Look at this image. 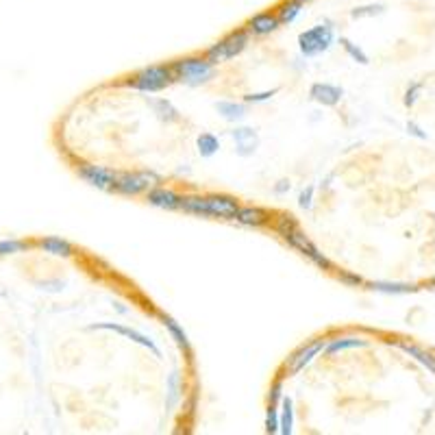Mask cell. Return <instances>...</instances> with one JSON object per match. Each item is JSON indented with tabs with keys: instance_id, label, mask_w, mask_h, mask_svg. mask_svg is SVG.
Here are the masks:
<instances>
[{
	"instance_id": "obj_1",
	"label": "cell",
	"mask_w": 435,
	"mask_h": 435,
	"mask_svg": "<svg viewBox=\"0 0 435 435\" xmlns=\"http://www.w3.org/2000/svg\"><path fill=\"white\" fill-rule=\"evenodd\" d=\"M178 209L187 213H196V215H217V217L235 220L239 204L231 198H187V200H181Z\"/></svg>"
},
{
	"instance_id": "obj_2",
	"label": "cell",
	"mask_w": 435,
	"mask_h": 435,
	"mask_svg": "<svg viewBox=\"0 0 435 435\" xmlns=\"http://www.w3.org/2000/svg\"><path fill=\"white\" fill-rule=\"evenodd\" d=\"M172 79H176L172 68H163V66H152L142 70L133 81H129V85L142 89V92H157V89H163Z\"/></svg>"
},
{
	"instance_id": "obj_3",
	"label": "cell",
	"mask_w": 435,
	"mask_h": 435,
	"mask_svg": "<svg viewBox=\"0 0 435 435\" xmlns=\"http://www.w3.org/2000/svg\"><path fill=\"white\" fill-rule=\"evenodd\" d=\"M172 72L176 79H183L191 85H196L204 79H209L213 74V63L207 59H187V61H176L172 66Z\"/></svg>"
},
{
	"instance_id": "obj_4",
	"label": "cell",
	"mask_w": 435,
	"mask_h": 435,
	"mask_svg": "<svg viewBox=\"0 0 435 435\" xmlns=\"http://www.w3.org/2000/svg\"><path fill=\"white\" fill-rule=\"evenodd\" d=\"M159 183V176L148 174V172H139V174H120L116 181V191L120 194H139V191H148L152 185Z\"/></svg>"
},
{
	"instance_id": "obj_5",
	"label": "cell",
	"mask_w": 435,
	"mask_h": 435,
	"mask_svg": "<svg viewBox=\"0 0 435 435\" xmlns=\"http://www.w3.org/2000/svg\"><path fill=\"white\" fill-rule=\"evenodd\" d=\"M81 176L85 178L87 183H92L100 189H113L116 187V181H118V176L116 172H111V170H105V168H98V165H81Z\"/></svg>"
},
{
	"instance_id": "obj_6",
	"label": "cell",
	"mask_w": 435,
	"mask_h": 435,
	"mask_svg": "<svg viewBox=\"0 0 435 435\" xmlns=\"http://www.w3.org/2000/svg\"><path fill=\"white\" fill-rule=\"evenodd\" d=\"M287 242H290V244L292 246H296L303 255H307V257H309L316 266H320V268H329L331 263H329V259L325 257V255H320L318 252V248L311 244V242L309 239H307L301 231H298V228H294V231L285 237Z\"/></svg>"
},
{
	"instance_id": "obj_7",
	"label": "cell",
	"mask_w": 435,
	"mask_h": 435,
	"mask_svg": "<svg viewBox=\"0 0 435 435\" xmlns=\"http://www.w3.org/2000/svg\"><path fill=\"white\" fill-rule=\"evenodd\" d=\"M148 202L155 204V207H161V209H178L181 198L170 189H152L148 194Z\"/></svg>"
},
{
	"instance_id": "obj_8",
	"label": "cell",
	"mask_w": 435,
	"mask_h": 435,
	"mask_svg": "<svg viewBox=\"0 0 435 435\" xmlns=\"http://www.w3.org/2000/svg\"><path fill=\"white\" fill-rule=\"evenodd\" d=\"M329 42H331V31L329 29H316V31L307 33L303 37V48H305V53H316V50H320Z\"/></svg>"
},
{
	"instance_id": "obj_9",
	"label": "cell",
	"mask_w": 435,
	"mask_h": 435,
	"mask_svg": "<svg viewBox=\"0 0 435 435\" xmlns=\"http://www.w3.org/2000/svg\"><path fill=\"white\" fill-rule=\"evenodd\" d=\"M401 349H403L409 357H414V360H416L418 364H422L427 370H431V373L435 375V355H431L429 351L416 346V344H405V342L401 344Z\"/></svg>"
},
{
	"instance_id": "obj_10",
	"label": "cell",
	"mask_w": 435,
	"mask_h": 435,
	"mask_svg": "<svg viewBox=\"0 0 435 435\" xmlns=\"http://www.w3.org/2000/svg\"><path fill=\"white\" fill-rule=\"evenodd\" d=\"M281 24V20L277 16H270V14H261V16H255L250 20V31L257 33V35H263V33H272L277 27Z\"/></svg>"
},
{
	"instance_id": "obj_11",
	"label": "cell",
	"mask_w": 435,
	"mask_h": 435,
	"mask_svg": "<svg viewBox=\"0 0 435 435\" xmlns=\"http://www.w3.org/2000/svg\"><path fill=\"white\" fill-rule=\"evenodd\" d=\"M322 346H325V344H322V340H318V342H314V344H309V346H307V349H303V351H298L296 355H294L292 357V362H290V368L292 370H301L307 362H309L311 360V357L318 353V351H322Z\"/></svg>"
},
{
	"instance_id": "obj_12",
	"label": "cell",
	"mask_w": 435,
	"mask_h": 435,
	"mask_svg": "<svg viewBox=\"0 0 435 435\" xmlns=\"http://www.w3.org/2000/svg\"><path fill=\"white\" fill-rule=\"evenodd\" d=\"M235 220L246 226H259V224H263V211L257 207H239Z\"/></svg>"
},
{
	"instance_id": "obj_13",
	"label": "cell",
	"mask_w": 435,
	"mask_h": 435,
	"mask_svg": "<svg viewBox=\"0 0 435 435\" xmlns=\"http://www.w3.org/2000/svg\"><path fill=\"white\" fill-rule=\"evenodd\" d=\"M40 248L44 252H50V255H70L72 246L68 244L66 239L61 237H44L40 239Z\"/></svg>"
},
{
	"instance_id": "obj_14",
	"label": "cell",
	"mask_w": 435,
	"mask_h": 435,
	"mask_svg": "<svg viewBox=\"0 0 435 435\" xmlns=\"http://www.w3.org/2000/svg\"><path fill=\"white\" fill-rule=\"evenodd\" d=\"M222 42H224V46H226L228 57H235V55H239L242 50L246 48V44H248V33H246V31L233 33L231 37H226V40H222Z\"/></svg>"
},
{
	"instance_id": "obj_15",
	"label": "cell",
	"mask_w": 435,
	"mask_h": 435,
	"mask_svg": "<svg viewBox=\"0 0 435 435\" xmlns=\"http://www.w3.org/2000/svg\"><path fill=\"white\" fill-rule=\"evenodd\" d=\"M301 3H296V0H292V3H287V5H283V9H281V14H279V20H281V24H290L294 18H296L298 14H301Z\"/></svg>"
},
{
	"instance_id": "obj_16",
	"label": "cell",
	"mask_w": 435,
	"mask_h": 435,
	"mask_svg": "<svg viewBox=\"0 0 435 435\" xmlns=\"http://www.w3.org/2000/svg\"><path fill=\"white\" fill-rule=\"evenodd\" d=\"M373 287L379 292H390V294H401V292L412 290V285H401V283H375Z\"/></svg>"
},
{
	"instance_id": "obj_17",
	"label": "cell",
	"mask_w": 435,
	"mask_h": 435,
	"mask_svg": "<svg viewBox=\"0 0 435 435\" xmlns=\"http://www.w3.org/2000/svg\"><path fill=\"white\" fill-rule=\"evenodd\" d=\"M200 148H202L204 155H213L215 148H217V139L211 137V135H204V137L200 139Z\"/></svg>"
},
{
	"instance_id": "obj_18",
	"label": "cell",
	"mask_w": 435,
	"mask_h": 435,
	"mask_svg": "<svg viewBox=\"0 0 435 435\" xmlns=\"http://www.w3.org/2000/svg\"><path fill=\"white\" fill-rule=\"evenodd\" d=\"M357 340H336L329 344V351H338V349H349V346H357Z\"/></svg>"
},
{
	"instance_id": "obj_19",
	"label": "cell",
	"mask_w": 435,
	"mask_h": 435,
	"mask_svg": "<svg viewBox=\"0 0 435 435\" xmlns=\"http://www.w3.org/2000/svg\"><path fill=\"white\" fill-rule=\"evenodd\" d=\"M422 89V83H414L412 87L407 89V105H414V102L418 100V92Z\"/></svg>"
},
{
	"instance_id": "obj_20",
	"label": "cell",
	"mask_w": 435,
	"mask_h": 435,
	"mask_svg": "<svg viewBox=\"0 0 435 435\" xmlns=\"http://www.w3.org/2000/svg\"><path fill=\"white\" fill-rule=\"evenodd\" d=\"M168 327L172 329V333H174V336L178 338V342H181V344H187V338H185V333H183V331H181V329H178V327L174 325V322H168Z\"/></svg>"
},
{
	"instance_id": "obj_21",
	"label": "cell",
	"mask_w": 435,
	"mask_h": 435,
	"mask_svg": "<svg viewBox=\"0 0 435 435\" xmlns=\"http://www.w3.org/2000/svg\"><path fill=\"white\" fill-rule=\"evenodd\" d=\"M296 3H301V5H305V3H309V0H296Z\"/></svg>"
},
{
	"instance_id": "obj_22",
	"label": "cell",
	"mask_w": 435,
	"mask_h": 435,
	"mask_svg": "<svg viewBox=\"0 0 435 435\" xmlns=\"http://www.w3.org/2000/svg\"><path fill=\"white\" fill-rule=\"evenodd\" d=\"M433 283H435V279H433Z\"/></svg>"
}]
</instances>
